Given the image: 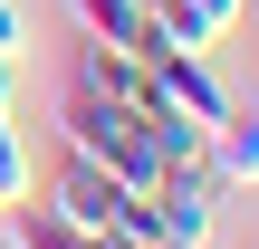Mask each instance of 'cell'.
Returning <instances> with one entry per match:
<instances>
[{
  "instance_id": "30bf717a",
  "label": "cell",
  "mask_w": 259,
  "mask_h": 249,
  "mask_svg": "<svg viewBox=\"0 0 259 249\" xmlns=\"http://www.w3.org/2000/svg\"><path fill=\"white\" fill-rule=\"evenodd\" d=\"M154 249H202V240H154Z\"/></svg>"
},
{
  "instance_id": "277c9868",
  "label": "cell",
  "mask_w": 259,
  "mask_h": 249,
  "mask_svg": "<svg viewBox=\"0 0 259 249\" xmlns=\"http://www.w3.org/2000/svg\"><path fill=\"white\" fill-rule=\"evenodd\" d=\"M154 211H163V230L173 240H202L211 230V211H221V182H211V163L192 154V163H163V182H154Z\"/></svg>"
},
{
  "instance_id": "8992f818",
  "label": "cell",
  "mask_w": 259,
  "mask_h": 249,
  "mask_svg": "<svg viewBox=\"0 0 259 249\" xmlns=\"http://www.w3.org/2000/svg\"><path fill=\"white\" fill-rule=\"evenodd\" d=\"M10 202H29V144H19V125H10V67H0V211Z\"/></svg>"
},
{
  "instance_id": "7a4b0ae2",
  "label": "cell",
  "mask_w": 259,
  "mask_h": 249,
  "mask_svg": "<svg viewBox=\"0 0 259 249\" xmlns=\"http://www.w3.org/2000/svg\"><path fill=\"white\" fill-rule=\"evenodd\" d=\"M67 86H77V96H115V106H144L154 67H144L125 38H77V58H67Z\"/></svg>"
},
{
  "instance_id": "ba28073f",
  "label": "cell",
  "mask_w": 259,
  "mask_h": 249,
  "mask_svg": "<svg viewBox=\"0 0 259 249\" xmlns=\"http://www.w3.org/2000/svg\"><path fill=\"white\" fill-rule=\"evenodd\" d=\"M19 48H29V19H19V0H0V67H19Z\"/></svg>"
},
{
  "instance_id": "6da1fadb",
  "label": "cell",
  "mask_w": 259,
  "mask_h": 249,
  "mask_svg": "<svg viewBox=\"0 0 259 249\" xmlns=\"http://www.w3.org/2000/svg\"><path fill=\"white\" fill-rule=\"evenodd\" d=\"M240 19V0H144V29L125 38L135 58H173V48H211Z\"/></svg>"
},
{
  "instance_id": "52a82bcc",
  "label": "cell",
  "mask_w": 259,
  "mask_h": 249,
  "mask_svg": "<svg viewBox=\"0 0 259 249\" xmlns=\"http://www.w3.org/2000/svg\"><path fill=\"white\" fill-rule=\"evenodd\" d=\"M67 10H77L87 38H135L144 29V0H67Z\"/></svg>"
},
{
  "instance_id": "9c48e42d",
  "label": "cell",
  "mask_w": 259,
  "mask_h": 249,
  "mask_svg": "<svg viewBox=\"0 0 259 249\" xmlns=\"http://www.w3.org/2000/svg\"><path fill=\"white\" fill-rule=\"evenodd\" d=\"M0 249H38V240H29V211H19V202L0 211Z\"/></svg>"
},
{
  "instance_id": "5b68a950",
  "label": "cell",
  "mask_w": 259,
  "mask_h": 249,
  "mask_svg": "<svg viewBox=\"0 0 259 249\" xmlns=\"http://www.w3.org/2000/svg\"><path fill=\"white\" fill-rule=\"evenodd\" d=\"M202 163H211V182H221V192L259 182V106H221V125L202 134Z\"/></svg>"
},
{
  "instance_id": "3957f363",
  "label": "cell",
  "mask_w": 259,
  "mask_h": 249,
  "mask_svg": "<svg viewBox=\"0 0 259 249\" xmlns=\"http://www.w3.org/2000/svg\"><path fill=\"white\" fill-rule=\"evenodd\" d=\"M115 202H125V182H115L106 163H87V154H67L58 182H48V211H58L67 230H115Z\"/></svg>"
}]
</instances>
